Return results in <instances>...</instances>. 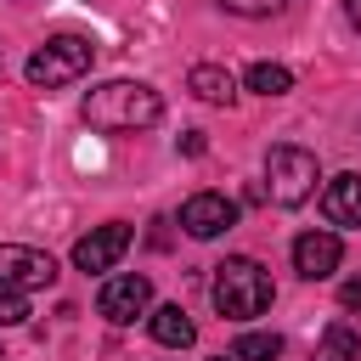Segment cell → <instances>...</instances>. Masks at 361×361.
I'll return each instance as SVG.
<instances>
[{"mask_svg": "<svg viewBox=\"0 0 361 361\" xmlns=\"http://www.w3.org/2000/svg\"><path fill=\"white\" fill-rule=\"evenodd\" d=\"M85 124L90 130H107V135H124V130H147L164 118V96L141 79H107L85 96Z\"/></svg>", "mask_w": 361, "mask_h": 361, "instance_id": "1", "label": "cell"}, {"mask_svg": "<svg viewBox=\"0 0 361 361\" xmlns=\"http://www.w3.org/2000/svg\"><path fill=\"white\" fill-rule=\"evenodd\" d=\"M209 293H214V310H220L226 322H248V316H259V310L276 299V288H271L265 265H259V259H248V254L220 259V265H214Z\"/></svg>", "mask_w": 361, "mask_h": 361, "instance_id": "2", "label": "cell"}, {"mask_svg": "<svg viewBox=\"0 0 361 361\" xmlns=\"http://www.w3.org/2000/svg\"><path fill=\"white\" fill-rule=\"evenodd\" d=\"M90 62H96V45H90L85 34H56V39H45V45L28 56L23 73H28V85H39V90H62V85L85 79Z\"/></svg>", "mask_w": 361, "mask_h": 361, "instance_id": "3", "label": "cell"}, {"mask_svg": "<svg viewBox=\"0 0 361 361\" xmlns=\"http://www.w3.org/2000/svg\"><path fill=\"white\" fill-rule=\"evenodd\" d=\"M316 180H322L316 152H305V147H271V152H265V192H271L276 209H299V203H310Z\"/></svg>", "mask_w": 361, "mask_h": 361, "instance_id": "4", "label": "cell"}, {"mask_svg": "<svg viewBox=\"0 0 361 361\" xmlns=\"http://www.w3.org/2000/svg\"><path fill=\"white\" fill-rule=\"evenodd\" d=\"M147 305H152V282L141 276V271H124V276H107L102 282V293H96V310L107 316V322H135V316H147Z\"/></svg>", "mask_w": 361, "mask_h": 361, "instance_id": "5", "label": "cell"}, {"mask_svg": "<svg viewBox=\"0 0 361 361\" xmlns=\"http://www.w3.org/2000/svg\"><path fill=\"white\" fill-rule=\"evenodd\" d=\"M0 282L34 293V288H51L56 282V259L39 254V248H23V243H0Z\"/></svg>", "mask_w": 361, "mask_h": 361, "instance_id": "6", "label": "cell"}, {"mask_svg": "<svg viewBox=\"0 0 361 361\" xmlns=\"http://www.w3.org/2000/svg\"><path fill=\"white\" fill-rule=\"evenodd\" d=\"M180 226L209 243V237H220V231L237 226V203H231L226 192H192V197L180 203Z\"/></svg>", "mask_w": 361, "mask_h": 361, "instance_id": "7", "label": "cell"}, {"mask_svg": "<svg viewBox=\"0 0 361 361\" xmlns=\"http://www.w3.org/2000/svg\"><path fill=\"white\" fill-rule=\"evenodd\" d=\"M124 248H130V226H124V220H107V226H96L90 237L73 243V265H79V271H113V265L124 259Z\"/></svg>", "mask_w": 361, "mask_h": 361, "instance_id": "8", "label": "cell"}, {"mask_svg": "<svg viewBox=\"0 0 361 361\" xmlns=\"http://www.w3.org/2000/svg\"><path fill=\"white\" fill-rule=\"evenodd\" d=\"M338 259H344L338 231H305V237H293V271H299L305 282L333 276V271H338Z\"/></svg>", "mask_w": 361, "mask_h": 361, "instance_id": "9", "label": "cell"}, {"mask_svg": "<svg viewBox=\"0 0 361 361\" xmlns=\"http://www.w3.org/2000/svg\"><path fill=\"white\" fill-rule=\"evenodd\" d=\"M322 214L333 226H361V175H333L322 192Z\"/></svg>", "mask_w": 361, "mask_h": 361, "instance_id": "10", "label": "cell"}, {"mask_svg": "<svg viewBox=\"0 0 361 361\" xmlns=\"http://www.w3.org/2000/svg\"><path fill=\"white\" fill-rule=\"evenodd\" d=\"M147 327H152V338H158L164 350H186V344L197 338V327H192V316H186L180 305H158Z\"/></svg>", "mask_w": 361, "mask_h": 361, "instance_id": "11", "label": "cell"}, {"mask_svg": "<svg viewBox=\"0 0 361 361\" xmlns=\"http://www.w3.org/2000/svg\"><path fill=\"white\" fill-rule=\"evenodd\" d=\"M186 85H192L197 102H214V107H226V102L237 96V79H231L226 68H214V62H197V68L186 73Z\"/></svg>", "mask_w": 361, "mask_h": 361, "instance_id": "12", "label": "cell"}, {"mask_svg": "<svg viewBox=\"0 0 361 361\" xmlns=\"http://www.w3.org/2000/svg\"><path fill=\"white\" fill-rule=\"evenodd\" d=\"M316 361H361V333L350 322H333L316 344Z\"/></svg>", "mask_w": 361, "mask_h": 361, "instance_id": "13", "label": "cell"}, {"mask_svg": "<svg viewBox=\"0 0 361 361\" xmlns=\"http://www.w3.org/2000/svg\"><path fill=\"white\" fill-rule=\"evenodd\" d=\"M248 90H254V96H288V90H293V73H288L282 62H254V68H248Z\"/></svg>", "mask_w": 361, "mask_h": 361, "instance_id": "14", "label": "cell"}, {"mask_svg": "<svg viewBox=\"0 0 361 361\" xmlns=\"http://www.w3.org/2000/svg\"><path fill=\"white\" fill-rule=\"evenodd\" d=\"M231 355H237V361H276V355H282V338H276V333H243V338L231 344Z\"/></svg>", "mask_w": 361, "mask_h": 361, "instance_id": "15", "label": "cell"}, {"mask_svg": "<svg viewBox=\"0 0 361 361\" xmlns=\"http://www.w3.org/2000/svg\"><path fill=\"white\" fill-rule=\"evenodd\" d=\"M17 322H28V293L0 282V327H17Z\"/></svg>", "mask_w": 361, "mask_h": 361, "instance_id": "16", "label": "cell"}, {"mask_svg": "<svg viewBox=\"0 0 361 361\" xmlns=\"http://www.w3.org/2000/svg\"><path fill=\"white\" fill-rule=\"evenodd\" d=\"M226 11H237V17H276L288 0H220Z\"/></svg>", "mask_w": 361, "mask_h": 361, "instance_id": "17", "label": "cell"}, {"mask_svg": "<svg viewBox=\"0 0 361 361\" xmlns=\"http://www.w3.org/2000/svg\"><path fill=\"white\" fill-rule=\"evenodd\" d=\"M338 299H344V310H361V276H350V282L338 288Z\"/></svg>", "mask_w": 361, "mask_h": 361, "instance_id": "18", "label": "cell"}, {"mask_svg": "<svg viewBox=\"0 0 361 361\" xmlns=\"http://www.w3.org/2000/svg\"><path fill=\"white\" fill-rule=\"evenodd\" d=\"M203 147H209V141H203V130H186V135H180V152H192V158H197Z\"/></svg>", "mask_w": 361, "mask_h": 361, "instance_id": "19", "label": "cell"}, {"mask_svg": "<svg viewBox=\"0 0 361 361\" xmlns=\"http://www.w3.org/2000/svg\"><path fill=\"white\" fill-rule=\"evenodd\" d=\"M344 17H350V23L361 28V0H344Z\"/></svg>", "mask_w": 361, "mask_h": 361, "instance_id": "20", "label": "cell"}, {"mask_svg": "<svg viewBox=\"0 0 361 361\" xmlns=\"http://www.w3.org/2000/svg\"><path fill=\"white\" fill-rule=\"evenodd\" d=\"M214 361H226V355H214ZM231 361H237V355H231Z\"/></svg>", "mask_w": 361, "mask_h": 361, "instance_id": "21", "label": "cell"}]
</instances>
